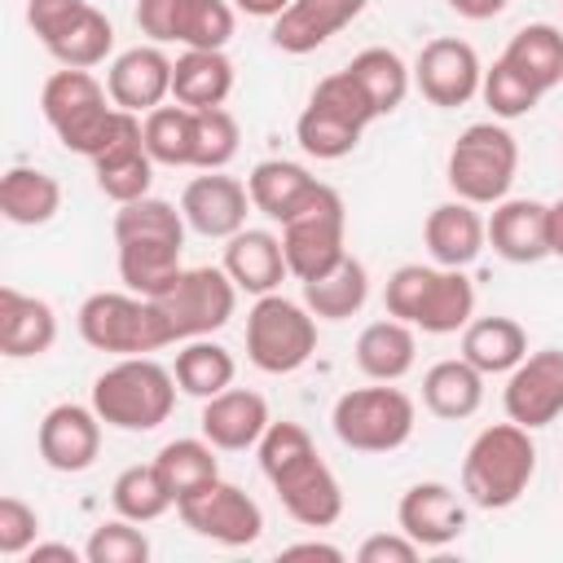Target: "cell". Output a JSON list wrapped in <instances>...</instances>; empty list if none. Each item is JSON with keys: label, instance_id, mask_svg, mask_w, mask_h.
Instances as JSON below:
<instances>
[{"label": "cell", "instance_id": "1", "mask_svg": "<svg viewBox=\"0 0 563 563\" xmlns=\"http://www.w3.org/2000/svg\"><path fill=\"white\" fill-rule=\"evenodd\" d=\"M260 471L273 484L282 510L303 528H330L343 515V488L325 457L317 453L312 435L299 422H268V431L255 444Z\"/></svg>", "mask_w": 563, "mask_h": 563}, {"label": "cell", "instance_id": "2", "mask_svg": "<svg viewBox=\"0 0 563 563\" xmlns=\"http://www.w3.org/2000/svg\"><path fill=\"white\" fill-rule=\"evenodd\" d=\"M40 110L48 119V128L57 132V141L70 154H84L88 163L97 154H106L114 141H123L128 132L141 128V114L119 110L106 92V84L92 70H75L62 66L44 79L40 88Z\"/></svg>", "mask_w": 563, "mask_h": 563}, {"label": "cell", "instance_id": "3", "mask_svg": "<svg viewBox=\"0 0 563 563\" xmlns=\"http://www.w3.org/2000/svg\"><path fill=\"white\" fill-rule=\"evenodd\" d=\"M537 475V444L532 431L519 422L484 427L466 457H462V497L479 510H510Z\"/></svg>", "mask_w": 563, "mask_h": 563}, {"label": "cell", "instance_id": "4", "mask_svg": "<svg viewBox=\"0 0 563 563\" xmlns=\"http://www.w3.org/2000/svg\"><path fill=\"white\" fill-rule=\"evenodd\" d=\"M383 308L422 334H457L475 317V286L462 268L444 264H400L387 277Z\"/></svg>", "mask_w": 563, "mask_h": 563}, {"label": "cell", "instance_id": "5", "mask_svg": "<svg viewBox=\"0 0 563 563\" xmlns=\"http://www.w3.org/2000/svg\"><path fill=\"white\" fill-rule=\"evenodd\" d=\"M92 409L114 431H154L176 409V374L154 356H119L92 378Z\"/></svg>", "mask_w": 563, "mask_h": 563}, {"label": "cell", "instance_id": "6", "mask_svg": "<svg viewBox=\"0 0 563 563\" xmlns=\"http://www.w3.org/2000/svg\"><path fill=\"white\" fill-rule=\"evenodd\" d=\"M79 339L110 356H150L176 343V330L158 299L132 290H97L79 303Z\"/></svg>", "mask_w": 563, "mask_h": 563}, {"label": "cell", "instance_id": "7", "mask_svg": "<svg viewBox=\"0 0 563 563\" xmlns=\"http://www.w3.org/2000/svg\"><path fill=\"white\" fill-rule=\"evenodd\" d=\"M519 172V141L510 136V128H501V119L488 123H471L444 163V180L453 189V198L475 202V207H497Z\"/></svg>", "mask_w": 563, "mask_h": 563}, {"label": "cell", "instance_id": "8", "mask_svg": "<svg viewBox=\"0 0 563 563\" xmlns=\"http://www.w3.org/2000/svg\"><path fill=\"white\" fill-rule=\"evenodd\" d=\"M330 427H334L339 444H347L356 453H396L400 444H409V435L418 427V409L400 387L374 383V387L343 391L330 409Z\"/></svg>", "mask_w": 563, "mask_h": 563}, {"label": "cell", "instance_id": "9", "mask_svg": "<svg viewBox=\"0 0 563 563\" xmlns=\"http://www.w3.org/2000/svg\"><path fill=\"white\" fill-rule=\"evenodd\" d=\"M317 352V317L286 295H260L246 312V361L260 374H295Z\"/></svg>", "mask_w": 563, "mask_h": 563}, {"label": "cell", "instance_id": "10", "mask_svg": "<svg viewBox=\"0 0 563 563\" xmlns=\"http://www.w3.org/2000/svg\"><path fill=\"white\" fill-rule=\"evenodd\" d=\"M282 251H286V268L295 282H312L347 255V211H343L339 189L321 185L282 224Z\"/></svg>", "mask_w": 563, "mask_h": 563}, {"label": "cell", "instance_id": "11", "mask_svg": "<svg viewBox=\"0 0 563 563\" xmlns=\"http://www.w3.org/2000/svg\"><path fill=\"white\" fill-rule=\"evenodd\" d=\"M158 308L167 312L176 339H207L229 325L238 308V286L224 268L198 264V268H185L167 295H158Z\"/></svg>", "mask_w": 563, "mask_h": 563}, {"label": "cell", "instance_id": "12", "mask_svg": "<svg viewBox=\"0 0 563 563\" xmlns=\"http://www.w3.org/2000/svg\"><path fill=\"white\" fill-rule=\"evenodd\" d=\"M176 515L185 519V528H194L198 537L216 541V545H255L264 532V510L251 493H242L229 479H211L198 493L176 501Z\"/></svg>", "mask_w": 563, "mask_h": 563}, {"label": "cell", "instance_id": "13", "mask_svg": "<svg viewBox=\"0 0 563 563\" xmlns=\"http://www.w3.org/2000/svg\"><path fill=\"white\" fill-rule=\"evenodd\" d=\"M413 88L440 106V110H457L466 106L471 97H479V84H484V66H479V53L457 40V35H435L418 48L413 57Z\"/></svg>", "mask_w": 563, "mask_h": 563}, {"label": "cell", "instance_id": "14", "mask_svg": "<svg viewBox=\"0 0 563 563\" xmlns=\"http://www.w3.org/2000/svg\"><path fill=\"white\" fill-rule=\"evenodd\" d=\"M506 418L537 431L550 427L563 413V347H541L528 352L510 374H506V391H501Z\"/></svg>", "mask_w": 563, "mask_h": 563}, {"label": "cell", "instance_id": "15", "mask_svg": "<svg viewBox=\"0 0 563 563\" xmlns=\"http://www.w3.org/2000/svg\"><path fill=\"white\" fill-rule=\"evenodd\" d=\"M35 449H40V462L48 471H57V475L88 471L97 462V453H101V413L92 405H75V400L53 405L40 418Z\"/></svg>", "mask_w": 563, "mask_h": 563}, {"label": "cell", "instance_id": "16", "mask_svg": "<svg viewBox=\"0 0 563 563\" xmlns=\"http://www.w3.org/2000/svg\"><path fill=\"white\" fill-rule=\"evenodd\" d=\"M180 211H185V224H189L198 238H220V242H229L238 229H246L251 189H246L238 176L202 172V176H194V180L185 185Z\"/></svg>", "mask_w": 563, "mask_h": 563}, {"label": "cell", "instance_id": "17", "mask_svg": "<svg viewBox=\"0 0 563 563\" xmlns=\"http://www.w3.org/2000/svg\"><path fill=\"white\" fill-rule=\"evenodd\" d=\"M396 523L422 550H440V545H449L466 532V501L449 484L422 479V484L405 488V497L396 506Z\"/></svg>", "mask_w": 563, "mask_h": 563}, {"label": "cell", "instance_id": "18", "mask_svg": "<svg viewBox=\"0 0 563 563\" xmlns=\"http://www.w3.org/2000/svg\"><path fill=\"white\" fill-rule=\"evenodd\" d=\"M172 57L158 44H136L128 53H119L106 70V92L119 110L132 114H150L154 106H163L172 97Z\"/></svg>", "mask_w": 563, "mask_h": 563}, {"label": "cell", "instance_id": "19", "mask_svg": "<svg viewBox=\"0 0 563 563\" xmlns=\"http://www.w3.org/2000/svg\"><path fill=\"white\" fill-rule=\"evenodd\" d=\"M488 246L506 264H541L550 255V202L501 198L488 216Z\"/></svg>", "mask_w": 563, "mask_h": 563}, {"label": "cell", "instance_id": "20", "mask_svg": "<svg viewBox=\"0 0 563 563\" xmlns=\"http://www.w3.org/2000/svg\"><path fill=\"white\" fill-rule=\"evenodd\" d=\"M268 400L251 387H224L220 396L202 400V435L220 449V453H242V449H255L260 435L268 431Z\"/></svg>", "mask_w": 563, "mask_h": 563}, {"label": "cell", "instance_id": "21", "mask_svg": "<svg viewBox=\"0 0 563 563\" xmlns=\"http://www.w3.org/2000/svg\"><path fill=\"white\" fill-rule=\"evenodd\" d=\"M369 0H290L282 18H273V44L290 57L317 53L325 40H334L347 22L365 13Z\"/></svg>", "mask_w": 563, "mask_h": 563}, {"label": "cell", "instance_id": "22", "mask_svg": "<svg viewBox=\"0 0 563 563\" xmlns=\"http://www.w3.org/2000/svg\"><path fill=\"white\" fill-rule=\"evenodd\" d=\"M422 242L431 251L435 264L444 268H466L479 260V251L488 246V220L479 216L475 202L449 198L440 207H431L427 224H422Z\"/></svg>", "mask_w": 563, "mask_h": 563}, {"label": "cell", "instance_id": "23", "mask_svg": "<svg viewBox=\"0 0 563 563\" xmlns=\"http://www.w3.org/2000/svg\"><path fill=\"white\" fill-rule=\"evenodd\" d=\"M57 343V312L40 295H22L18 286H0V352L9 361L44 356Z\"/></svg>", "mask_w": 563, "mask_h": 563}, {"label": "cell", "instance_id": "24", "mask_svg": "<svg viewBox=\"0 0 563 563\" xmlns=\"http://www.w3.org/2000/svg\"><path fill=\"white\" fill-rule=\"evenodd\" d=\"M238 290L246 295H273L282 286V277H290L286 268V251H282V238L268 233V229H238L229 242H224V264H220Z\"/></svg>", "mask_w": 563, "mask_h": 563}, {"label": "cell", "instance_id": "25", "mask_svg": "<svg viewBox=\"0 0 563 563\" xmlns=\"http://www.w3.org/2000/svg\"><path fill=\"white\" fill-rule=\"evenodd\" d=\"M246 189H251V207L260 216H268L273 224H286L317 189L321 180L303 167V163H290V158H264L251 167L246 176Z\"/></svg>", "mask_w": 563, "mask_h": 563}, {"label": "cell", "instance_id": "26", "mask_svg": "<svg viewBox=\"0 0 563 563\" xmlns=\"http://www.w3.org/2000/svg\"><path fill=\"white\" fill-rule=\"evenodd\" d=\"M119 246V277L132 295H145V299H158L176 286V277L185 273L180 264V251L185 242H163V238H128V242H114Z\"/></svg>", "mask_w": 563, "mask_h": 563}, {"label": "cell", "instance_id": "27", "mask_svg": "<svg viewBox=\"0 0 563 563\" xmlns=\"http://www.w3.org/2000/svg\"><path fill=\"white\" fill-rule=\"evenodd\" d=\"M413 361H418V339L409 321L383 317V321H369L356 339V369L369 383H400L413 369Z\"/></svg>", "mask_w": 563, "mask_h": 563}, {"label": "cell", "instance_id": "28", "mask_svg": "<svg viewBox=\"0 0 563 563\" xmlns=\"http://www.w3.org/2000/svg\"><path fill=\"white\" fill-rule=\"evenodd\" d=\"M233 92V62L224 48H185L172 66V101L189 110L224 106Z\"/></svg>", "mask_w": 563, "mask_h": 563}, {"label": "cell", "instance_id": "29", "mask_svg": "<svg viewBox=\"0 0 563 563\" xmlns=\"http://www.w3.org/2000/svg\"><path fill=\"white\" fill-rule=\"evenodd\" d=\"M154 158H150V150H145V132L136 128V132H128L123 141H114L106 154H97L92 158V176H97V189L110 198V202H136V198H145L150 194V185H154Z\"/></svg>", "mask_w": 563, "mask_h": 563}, {"label": "cell", "instance_id": "30", "mask_svg": "<svg viewBox=\"0 0 563 563\" xmlns=\"http://www.w3.org/2000/svg\"><path fill=\"white\" fill-rule=\"evenodd\" d=\"M422 405H427V413H435L444 422H462L484 405V374L466 356L435 361L422 374Z\"/></svg>", "mask_w": 563, "mask_h": 563}, {"label": "cell", "instance_id": "31", "mask_svg": "<svg viewBox=\"0 0 563 563\" xmlns=\"http://www.w3.org/2000/svg\"><path fill=\"white\" fill-rule=\"evenodd\" d=\"M299 286H303V303L317 321H347L369 299V273L356 255H343L330 273H321L312 282H299Z\"/></svg>", "mask_w": 563, "mask_h": 563}, {"label": "cell", "instance_id": "32", "mask_svg": "<svg viewBox=\"0 0 563 563\" xmlns=\"http://www.w3.org/2000/svg\"><path fill=\"white\" fill-rule=\"evenodd\" d=\"M462 356L488 378V374H510L528 356V334L515 317H471L462 330Z\"/></svg>", "mask_w": 563, "mask_h": 563}, {"label": "cell", "instance_id": "33", "mask_svg": "<svg viewBox=\"0 0 563 563\" xmlns=\"http://www.w3.org/2000/svg\"><path fill=\"white\" fill-rule=\"evenodd\" d=\"M57 211H62L57 176H48L40 167H9L0 176V216L9 224L35 229V224H48Z\"/></svg>", "mask_w": 563, "mask_h": 563}, {"label": "cell", "instance_id": "34", "mask_svg": "<svg viewBox=\"0 0 563 563\" xmlns=\"http://www.w3.org/2000/svg\"><path fill=\"white\" fill-rule=\"evenodd\" d=\"M501 62H510L541 97L563 84V31L550 22H528L510 35Z\"/></svg>", "mask_w": 563, "mask_h": 563}, {"label": "cell", "instance_id": "35", "mask_svg": "<svg viewBox=\"0 0 563 563\" xmlns=\"http://www.w3.org/2000/svg\"><path fill=\"white\" fill-rule=\"evenodd\" d=\"M176 387L194 400H211L220 396L224 387H233V374H238V361L229 347L211 343V339H185V347L176 352Z\"/></svg>", "mask_w": 563, "mask_h": 563}, {"label": "cell", "instance_id": "36", "mask_svg": "<svg viewBox=\"0 0 563 563\" xmlns=\"http://www.w3.org/2000/svg\"><path fill=\"white\" fill-rule=\"evenodd\" d=\"M216 453H220V449H216L207 435H180V440H167V444L158 449L154 466H158V475L167 479L172 497L180 501V497L198 493L202 484L220 479V462H216Z\"/></svg>", "mask_w": 563, "mask_h": 563}, {"label": "cell", "instance_id": "37", "mask_svg": "<svg viewBox=\"0 0 563 563\" xmlns=\"http://www.w3.org/2000/svg\"><path fill=\"white\" fill-rule=\"evenodd\" d=\"M347 70H352L356 84L369 92L378 119L391 114V110H400V101L409 97V84H413V70L400 62V53H396V48H383V44L361 48V53L347 62Z\"/></svg>", "mask_w": 563, "mask_h": 563}, {"label": "cell", "instance_id": "38", "mask_svg": "<svg viewBox=\"0 0 563 563\" xmlns=\"http://www.w3.org/2000/svg\"><path fill=\"white\" fill-rule=\"evenodd\" d=\"M110 501H114V515H123L132 523H154L176 506V497H172V488L154 462H145V466L136 462V466L119 471L110 484Z\"/></svg>", "mask_w": 563, "mask_h": 563}, {"label": "cell", "instance_id": "39", "mask_svg": "<svg viewBox=\"0 0 563 563\" xmlns=\"http://www.w3.org/2000/svg\"><path fill=\"white\" fill-rule=\"evenodd\" d=\"M141 132L158 167H194V110L189 106L180 101L154 106L150 114H141Z\"/></svg>", "mask_w": 563, "mask_h": 563}, {"label": "cell", "instance_id": "40", "mask_svg": "<svg viewBox=\"0 0 563 563\" xmlns=\"http://www.w3.org/2000/svg\"><path fill=\"white\" fill-rule=\"evenodd\" d=\"M53 57H57V66H75V70H92V66H101L106 57H110V48H114V26H110V18L101 13V9H84L53 44H44Z\"/></svg>", "mask_w": 563, "mask_h": 563}, {"label": "cell", "instance_id": "41", "mask_svg": "<svg viewBox=\"0 0 563 563\" xmlns=\"http://www.w3.org/2000/svg\"><path fill=\"white\" fill-rule=\"evenodd\" d=\"M185 211H176L167 198H136V202H123L114 211V242H128V238H163V242H185Z\"/></svg>", "mask_w": 563, "mask_h": 563}, {"label": "cell", "instance_id": "42", "mask_svg": "<svg viewBox=\"0 0 563 563\" xmlns=\"http://www.w3.org/2000/svg\"><path fill=\"white\" fill-rule=\"evenodd\" d=\"M233 26H238L233 0H180L176 44H185V48H224L233 40Z\"/></svg>", "mask_w": 563, "mask_h": 563}, {"label": "cell", "instance_id": "43", "mask_svg": "<svg viewBox=\"0 0 563 563\" xmlns=\"http://www.w3.org/2000/svg\"><path fill=\"white\" fill-rule=\"evenodd\" d=\"M242 128L224 106L194 110V167L198 172H224L238 158Z\"/></svg>", "mask_w": 563, "mask_h": 563}, {"label": "cell", "instance_id": "44", "mask_svg": "<svg viewBox=\"0 0 563 563\" xmlns=\"http://www.w3.org/2000/svg\"><path fill=\"white\" fill-rule=\"evenodd\" d=\"M308 106H317V110H325V114L343 119V123H347V128H356V132H365V128L378 119V110H374L369 92L356 84V75H352V70H334V75L317 79V88H312Z\"/></svg>", "mask_w": 563, "mask_h": 563}, {"label": "cell", "instance_id": "45", "mask_svg": "<svg viewBox=\"0 0 563 563\" xmlns=\"http://www.w3.org/2000/svg\"><path fill=\"white\" fill-rule=\"evenodd\" d=\"M295 141H299L303 154H312V158H321V163H334V158H347V154L356 150L361 132L347 128L343 119L317 110V106H303L299 119H295Z\"/></svg>", "mask_w": 563, "mask_h": 563}, {"label": "cell", "instance_id": "46", "mask_svg": "<svg viewBox=\"0 0 563 563\" xmlns=\"http://www.w3.org/2000/svg\"><path fill=\"white\" fill-rule=\"evenodd\" d=\"M479 97H484V106L493 110V119H523V114H532L537 110V101H541V92L510 66V62H493V66H484V84H479Z\"/></svg>", "mask_w": 563, "mask_h": 563}, {"label": "cell", "instance_id": "47", "mask_svg": "<svg viewBox=\"0 0 563 563\" xmlns=\"http://www.w3.org/2000/svg\"><path fill=\"white\" fill-rule=\"evenodd\" d=\"M88 563H145L150 559V537L132 523V519H110L101 528H92L88 545H84Z\"/></svg>", "mask_w": 563, "mask_h": 563}, {"label": "cell", "instance_id": "48", "mask_svg": "<svg viewBox=\"0 0 563 563\" xmlns=\"http://www.w3.org/2000/svg\"><path fill=\"white\" fill-rule=\"evenodd\" d=\"M35 541H40V515H35V506H26L22 497L4 493L0 497V554L4 559H18Z\"/></svg>", "mask_w": 563, "mask_h": 563}, {"label": "cell", "instance_id": "49", "mask_svg": "<svg viewBox=\"0 0 563 563\" xmlns=\"http://www.w3.org/2000/svg\"><path fill=\"white\" fill-rule=\"evenodd\" d=\"M84 9L88 0H26V26L40 35V44H53Z\"/></svg>", "mask_w": 563, "mask_h": 563}, {"label": "cell", "instance_id": "50", "mask_svg": "<svg viewBox=\"0 0 563 563\" xmlns=\"http://www.w3.org/2000/svg\"><path fill=\"white\" fill-rule=\"evenodd\" d=\"M418 554H422V545L413 537H405V532H374L356 550L361 563H413Z\"/></svg>", "mask_w": 563, "mask_h": 563}, {"label": "cell", "instance_id": "51", "mask_svg": "<svg viewBox=\"0 0 563 563\" xmlns=\"http://www.w3.org/2000/svg\"><path fill=\"white\" fill-rule=\"evenodd\" d=\"M176 13L180 0H136V26L154 44H176Z\"/></svg>", "mask_w": 563, "mask_h": 563}, {"label": "cell", "instance_id": "52", "mask_svg": "<svg viewBox=\"0 0 563 563\" xmlns=\"http://www.w3.org/2000/svg\"><path fill=\"white\" fill-rule=\"evenodd\" d=\"M457 18H466V22H488V18H497L510 0H444Z\"/></svg>", "mask_w": 563, "mask_h": 563}, {"label": "cell", "instance_id": "53", "mask_svg": "<svg viewBox=\"0 0 563 563\" xmlns=\"http://www.w3.org/2000/svg\"><path fill=\"white\" fill-rule=\"evenodd\" d=\"M26 559H31V563H79L84 554H79L75 545H62V541H35V545L26 550Z\"/></svg>", "mask_w": 563, "mask_h": 563}, {"label": "cell", "instance_id": "54", "mask_svg": "<svg viewBox=\"0 0 563 563\" xmlns=\"http://www.w3.org/2000/svg\"><path fill=\"white\" fill-rule=\"evenodd\" d=\"M282 559H330V563H339L343 550L330 545V541H295V545L282 550Z\"/></svg>", "mask_w": 563, "mask_h": 563}, {"label": "cell", "instance_id": "55", "mask_svg": "<svg viewBox=\"0 0 563 563\" xmlns=\"http://www.w3.org/2000/svg\"><path fill=\"white\" fill-rule=\"evenodd\" d=\"M286 4H290V0H233V9H238V13H246V18H268V22H273V18H282V13H286Z\"/></svg>", "mask_w": 563, "mask_h": 563}, {"label": "cell", "instance_id": "56", "mask_svg": "<svg viewBox=\"0 0 563 563\" xmlns=\"http://www.w3.org/2000/svg\"><path fill=\"white\" fill-rule=\"evenodd\" d=\"M550 255L563 260V198L550 202Z\"/></svg>", "mask_w": 563, "mask_h": 563}, {"label": "cell", "instance_id": "57", "mask_svg": "<svg viewBox=\"0 0 563 563\" xmlns=\"http://www.w3.org/2000/svg\"><path fill=\"white\" fill-rule=\"evenodd\" d=\"M559 154H563V145H559Z\"/></svg>", "mask_w": 563, "mask_h": 563}]
</instances>
